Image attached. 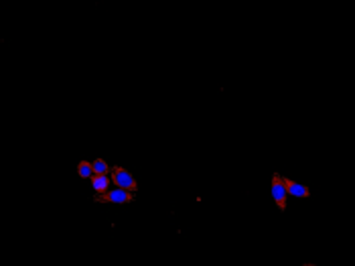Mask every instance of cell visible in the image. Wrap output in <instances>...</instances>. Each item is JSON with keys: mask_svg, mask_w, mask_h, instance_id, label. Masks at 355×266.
<instances>
[{"mask_svg": "<svg viewBox=\"0 0 355 266\" xmlns=\"http://www.w3.org/2000/svg\"><path fill=\"white\" fill-rule=\"evenodd\" d=\"M272 199L276 201V205H278L280 211L286 209V201H288V195H286V189H284L282 175H278V173H274V175H272Z\"/></svg>", "mask_w": 355, "mask_h": 266, "instance_id": "cell-3", "label": "cell"}, {"mask_svg": "<svg viewBox=\"0 0 355 266\" xmlns=\"http://www.w3.org/2000/svg\"><path fill=\"white\" fill-rule=\"evenodd\" d=\"M93 201L95 203H132L134 201V193L114 187V189H108L104 193H95Z\"/></svg>", "mask_w": 355, "mask_h": 266, "instance_id": "cell-2", "label": "cell"}, {"mask_svg": "<svg viewBox=\"0 0 355 266\" xmlns=\"http://www.w3.org/2000/svg\"><path fill=\"white\" fill-rule=\"evenodd\" d=\"M91 169H93V175H98V177L110 175V171H112V167L108 165L104 158H95V161H91Z\"/></svg>", "mask_w": 355, "mask_h": 266, "instance_id": "cell-6", "label": "cell"}, {"mask_svg": "<svg viewBox=\"0 0 355 266\" xmlns=\"http://www.w3.org/2000/svg\"><path fill=\"white\" fill-rule=\"evenodd\" d=\"M91 187H93V191L95 193H104V191H108L110 189V175H102V177H98V175H93L91 179Z\"/></svg>", "mask_w": 355, "mask_h": 266, "instance_id": "cell-5", "label": "cell"}, {"mask_svg": "<svg viewBox=\"0 0 355 266\" xmlns=\"http://www.w3.org/2000/svg\"><path fill=\"white\" fill-rule=\"evenodd\" d=\"M282 183H284V189H286V195H288V197H298V199L311 197V189L307 187V185H300L296 181L284 179V177H282Z\"/></svg>", "mask_w": 355, "mask_h": 266, "instance_id": "cell-4", "label": "cell"}, {"mask_svg": "<svg viewBox=\"0 0 355 266\" xmlns=\"http://www.w3.org/2000/svg\"><path fill=\"white\" fill-rule=\"evenodd\" d=\"M77 175L81 179H91L93 177V169H91V163L89 161H81L77 165Z\"/></svg>", "mask_w": 355, "mask_h": 266, "instance_id": "cell-7", "label": "cell"}, {"mask_svg": "<svg viewBox=\"0 0 355 266\" xmlns=\"http://www.w3.org/2000/svg\"><path fill=\"white\" fill-rule=\"evenodd\" d=\"M110 179H112V183L116 185L118 189L132 191V193L138 189V183H136L134 175H132L128 169H124V167H112V171H110Z\"/></svg>", "mask_w": 355, "mask_h": 266, "instance_id": "cell-1", "label": "cell"}, {"mask_svg": "<svg viewBox=\"0 0 355 266\" xmlns=\"http://www.w3.org/2000/svg\"><path fill=\"white\" fill-rule=\"evenodd\" d=\"M303 266H317V264H309V262H307V264H303Z\"/></svg>", "mask_w": 355, "mask_h": 266, "instance_id": "cell-8", "label": "cell"}]
</instances>
